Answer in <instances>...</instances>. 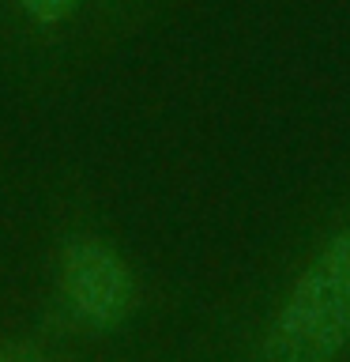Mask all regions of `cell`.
Segmentation results:
<instances>
[{"mask_svg":"<svg viewBox=\"0 0 350 362\" xmlns=\"http://www.w3.org/2000/svg\"><path fill=\"white\" fill-rule=\"evenodd\" d=\"M350 344V226L301 272L271 321L260 362H335Z\"/></svg>","mask_w":350,"mask_h":362,"instance_id":"cell-1","label":"cell"},{"mask_svg":"<svg viewBox=\"0 0 350 362\" xmlns=\"http://www.w3.org/2000/svg\"><path fill=\"white\" fill-rule=\"evenodd\" d=\"M0 362H16V358H11V355H4V351H0Z\"/></svg>","mask_w":350,"mask_h":362,"instance_id":"cell-3","label":"cell"},{"mask_svg":"<svg viewBox=\"0 0 350 362\" xmlns=\"http://www.w3.org/2000/svg\"><path fill=\"white\" fill-rule=\"evenodd\" d=\"M61 294L90 328H117L135 310V279L117 249L98 238H72L61 253Z\"/></svg>","mask_w":350,"mask_h":362,"instance_id":"cell-2","label":"cell"}]
</instances>
